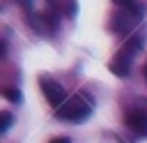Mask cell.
Masks as SVG:
<instances>
[{"mask_svg": "<svg viewBox=\"0 0 147 143\" xmlns=\"http://www.w3.org/2000/svg\"><path fill=\"white\" fill-rule=\"evenodd\" d=\"M90 113H92V104H90L83 95L69 97L60 108H55V115H57L60 120H69V122H83Z\"/></svg>", "mask_w": 147, "mask_h": 143, "instance_id": "6da1fadb", "label": "cell"}, {"mask_svg": "<svg viewBox=\"0 0 147 143\" xmlns=\"http://www.w3.org/2000/svg\"><path fill=\"white\" fill-rule=\"evenodd\" d=\"M140 21V12H133V9H119L110 16V30L117 32V35H126L136 28V23Z\"/></svg>", "mask_w": 147, "mask_h": 143, "instance_id": "7a4b0ae2", "label": "cell"}, {"mask_svg": "<svg viewBox=\"0 0 147 143\" xmlns=\"http://www.w3.org/2000/svg\"><path fill=\"white\" fill-rule=\"evenodd\" d=\"M39 85H41V92H44V97L48 99L51 106L60 108V106L64 104L67 92H64V88H62L55 78H51V76H41V78H39Z\"/></svg>", "mask_w": 147, "mask_h": 143, "instance_id": "3957f363", "label": "cell"}, {"mask_svg": "<svg viewBox=\"0 0 147 143\" xmlns=\"http://www.w3.org/2000/svg\"><path fill=\"white\" fill-rule=\"evenodd\" d=\"M124 122L138 136H147V113L145 111H129L124 115Z\"/></svg>", "mask_w": 147, "mask_h": 143, "instance_id": "277c9868", "label": "cell"}, {"mask_svg": "<svg viewBox=\"0 0 147 143\" xmlns=\"http://www.w3.org/2000/svg\"><path fill=\"white\" fill-rule=\"evenodd\" d=\"M140 48H142V39L136 35V37H131V39H129V42H126V44H124L115 55H117V58H122V60H129V62H131V60L140 53Z\"/></svg>", "mask_w": 147, "mask_h": 143, "instance_id": "5b68a950", "label": "cell"}, {"mask_svg": "<svg viewBox=\"0 0 147 143\" xmlns=\"http://www.w3.org/2000/svg\"><path fill=\"white\" fill-rule=\"evenodd\" d=\"M110 72H115L119 78H124V76L131 74V62H129V60H122V58L115 55V58L110 60Z\"/></svg>", "mask_w": 147, "mask_h": 143, "instance_id": "8992f818", "label": "cell"}, {"mask_svg": "<svg viewBox=\"0 0 147 143\" xmlns=\"http://www.w3.org/2000/svg\"><path fill=\"white\" fill-rule=\"evenodd\" d=\"M117 7H122V9H133V12H140L142 14V7L136 2V0H113Z\"/></svg>", "mask_w": 147, "mask_h": 143, "instance_id": "52a82bcc", "label": "cell"}, {"mask_svg": "<svg viewBox=\"0 0 147 143\" xmlns=\"http://www.w3.org/2000/svg\"><path fill=\"white\" fill-rule=\"evenodd\" d=\"M2 95H5L9 101H21V92H18V88H14V85H7V88L2 90Z\"/></svg>", "mask_w": 147, "mask_h": 143, "instance_id": "ba28073f", "label": "cell"}, {"mask_svg": "<svg viewBox=\"0 0 147 143\" xmlns=\"http://www.w3.org/2000/svg\"><path fill=\"white\" fill-rule=\"evenodd\" d=\"M9 125H11V113L9 111H2L0 113V131H7Z\"/></svg>", "mask_w": 147, "mask_h": 143, "instance_id": "9c48e42d", "label": "cell"}, {"mask_svg": "<svg viewBox=\"0 0 147 143\" xmlns=\"http://www.w3.org/2000/svg\"><path fill=\"white\" fill-rule=\"evenodd\" d=\"M48 143H71L69 138H64V136H60V138H51Z\"/></svg>", "mask_w": 147, "mask_h": 143, "instance_id": "30bf717a", "label": "cell"}, {"mask_svg": "<svg viewBox=\"0 0 147 143\" xmlns=\"http://www.w3.org/2000/svg\"><path fill=\"white\" fill-rule=\"evenodd\" d=\"M0 55H2V58L7 55V42H2V44H0Z\"/></svg>", "mask_w": 147, "mask_h": 143, "instance_id": "8fae6325", "label": "cell"}, {"mask_svg": "<svg viewBox=\"0 0 147 143\" xmlns=\"http://www.w3.org/2000/svg\"><path fill=\"white\" fill-rule=\"evenodd\" d=\"M142 74H145V81H147V62H145V67H142Z\"/></svg>", "mask_w": 147, "mask_h": 143, "instance_id": "7c38bea8", "label": "cell"}]
</instances>
